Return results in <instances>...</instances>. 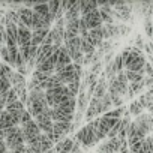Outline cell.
Wrapping results in <instances>:
<instances>
[{"mask_svg": "<svg viewBox=\"0 0 153 153\" xmlns=\"http://www.w3.org/2000/svg\"><path fill=\"white\" fill-rule=\"evenodd\" d=\"M144 65H146V57L143 56L141 50L131 47L129 56L123 62V69L131 71V72H140V71H144Z\"/></svg>", "mask_w": 153, "mask_h": 153, "instance_id": "cell-1", "label": "cell"}, {"mask_svg": "<svg viewBox=\"0 0 153 153\" xmlns=\"http://www.w3.org/2000/svg\"><path fill=\"white\" fill-rule=\"evenodd\" d=\"M20 129H21V135H23L24 144H27L29 141H32V140H35L36 137L41 135V131H39V128H38V125H36L35 120H30V122L21 125Z\"/></svg>", "mask_w": 153, "mask_h": 153, "instance_id": "cell-2", "label": "cell"}, {"mask_svg": "<svg viewBox=\"0 0 153 153\" xmlns=\"http://www.w3.org/2000/svg\"><path fill=\"white\" fill-rule=\"evenodd\" d=\"M74 131H75L74 123H65V122H54L53 123V132L59 140L66 138V135L69 132H74Z\"/></svg>", "mask_w": 153, "mask_h": 153, "instance_id": "cell-3", "label": "cell"}, {"mask_svg": "<svg viewBox=\"0 0 153 153\" xmlns=\"http://www.w3.org/2000/svg\"><path fill=\"white\" fill-rule=\"evenodd\" d=\"M18 27V33H17V47H30V42H32V32L23 26L21 23L17 26Z\"/></svg>", "mask_w": 153, "mask_h": 153, "instance_id": "cell-4", "label": "cell"}, {"mask_svg": "<svg viewBox=\"0 0 153 153\" xmlns=\"http://www.w3.org/2000/svg\"><path fill=\"white\" fill-rule=\"evenodd\" d=\"M35 122H36V125H38L41 134L53 132V120H51V117H50V110H48L47 113L38 116V117L35 119Z\"/></svg>", "mask_w": 153, "mask_h": 153, "instance_id": "cell-5", "label": "cell"}, {"mask_svg": "<svg viewBox=\"0 0 153 153\" xmlns=\"http://www.w3.org/2000/svg\"><path fill=\"white\" fill-rule=\"evenodd\" d=\"M120 146H122V141L116 137V138H111V140H107L105 143H102L98 147V153H119Z\"/></svg>", "mask_w": 153, "mask_h": 153, "instance_id": "cell-6", "label": "cell"}, {"mask_svg": "<svg viewBox=\"0 0 153 153\" xmlns=\"http://www.w3.org/2000/svg\"><path fill=\"white\" fill-rule=\"evenodd\" d=\"M71 63H72L71 56H69L66 47L62 45V47L59 48V51H57V60H56V68H54V71L62 69V68H65V66H68V65H71Z\"/></svg>", "mask_w": 153, "mask_h": 153, "instance_id": "cell-7", "label": "cell"}, {"mask_svg": "<svg viewBox=\"0 0 153 153\" xmlns=\"http://www.w3.org/2000/svg\"><path fill=\"white\" fill-rule=\"evenodd\" d=\"M17 12H18V15H20V23H21L23 26H26V27L32 32V18H33V11H32V9H29V8L21 6V8H18V9H17Z\"/></svg>", "mask_w": 153, "mask_h": 153, "instance_id": "cell-8", "label": "cell"}, {"mask_svg": "<svg viewBox=\"0 0 153 153\" xmlns=\"http://www.w3.org/2000/svg\"><path fill=\"white\" fill-rule=\"evenodd\" d=\"M86 24H87V29L89 30H93V29H98V27H102V20H101V15H99V11H93L90 12L89 15L83 17Z\"/></svg>", "mask_w": 153, "mask_h": 153, "instance_id": "cell-9", "label": "cell"}, {"mask_svg": "<svg viewBox=\"0 0 153 153\" xmlns=\"http://www.w3.org/2000/svg\"><path fill=\"white\" fill-rule=\"evenodd\" d=\"M119 120H116V119H107V117H104V116H101L99 117V125H98V131L101 132V134H104L105 137H107V134L113 129V126L117 123Z\"/></svg>", "mask_w": 153, "mask_h": 153, "instance_id": "cell-10", "label": "cell"}, {"mask_svg": "<svg viewBox=\"0 0 153 153\" xmlns=\"http://www.w3.org/2000/svg\"><path fill=\"white\" fill-rule=\"evenodd\" d=\"M89 101H90V99L87 98L86 92L80 90L78 96H76V110H75V113L84 114V113H86V110H87V107H89Z\"/></svg>", "mask_w": 153, "mask_h": 153, "instance_id": "cell-11", "label": "cell"}, {"mask_svg": "<svg viewBox=\"0 0 153 153\" xmlns=\"http://www.w3.org/2000/svg\"><path fill=\"white\" fill-rule=\"evenodd\" d=\"M80 39H81V53H83L84 56H87V54H93V53L96 51V47L93 45L92 39L89 38V33L80 36Z\"/></svg>", "mask_w": 153, "mask_h": 153, "instance_id": "cell-12", "label": "cell"}, {"mask_svg": "<svg viewBox=\"0 0 153 153\" xmlns=\"http://www.w3.org/2000/svg\"><path fill=\"white\" fill-rule=\"evenodd\" d=\"M96 9H98V2H92V0H83V2H80V15L81 17H86Z\"/></svg>", "mask_w": 153, "mask_h": 153, "instance_id": "cell-13", "label": "cell"}, {"mask_svg": "<svg viewBox=\"0 0 153 153\" xmlns=\"http://www.w3.org/2000/svg\"><path fill=\"white\" fill-rule=\"evenodd\" d=\"M48 32H50V29H38V30H33V32H32V42H30V45L39 47V45L42 44V41L45 39V36L48 35Z\"/></svg>", "mask_w": 153, "mask_h": 153, "instance_id": "cell-14", "label": "cell"}, {"mask_svg": "<svg viewBox=\"0 0 153 153\" xmlns=\"http://www.w3.org/2000/svg\"><path fill=\"white\" fill-rule=\"evenodd\" d=\"M72 138L66 137L63 140H60L57 144H54V150L56 153H71V149H72Z\"/></svg>", "mask_w": 153, "mask_h": 153, "instance_id": "cell-15", "label": "cell"}, {"mask_svg": "<svg viewBox=\"0 0 153 153\" xmlns=\"http://www.w3.org/2000/svg\"><path fill=\"white\" fill-rule=\"evenodd\" d=\"M81 15H80V2H75L72 6H69V9L65 12L63 18L65 21H71V20H78Z\"/></svg>", "mask_w": 153, "mask_h": 153, "instance_id": "cell-16", "label": "cell"}, {"mask_svg": "<svg viewBox=\"0 0 153 153\" xmlns=\"http://www.w3.org/2000/svg\"><path fill=\"white\" fill-rule=\"evenodd\" d=\"M105 95H107V80H105V76L102 75L101 78L98 80L96 89H95V92H93V98H96V99H102Z\"/></svg>", "mask_w": 153, "mask_h": 153, "instance_id": "cell-17", "label": "cell"}, {"mask_svg": "<svg viewBox=\"0 0 153 153\" xmlns=\"http://www.w3.org/2000/svg\"><path fill=\"white\" fill-rule=\"evenodd\" d=\"M104 26V24H102ZM89 38L92 39L93 45L98 48L101 47V44L104 42V33H102V27H98V29H93V30H89Z\"/></svg>", "mask_w": 153, "mask_h": 153, "instance_id": "cell-18", "label": "cell"}, {"mask_svg": "<svg viewBox=\"0 0 153 153\" xmlns=\"http://www.w3.org/2000/svg\"><path fill=\"white\" fill-rule=\"evenodd\" d=\"M125 75L128 78V83H141L144 80V71H140V72H131V71H125Z\"/></svg>", "mask_w": 153, "mask_h": 153, "instance_id": "cell-19", "label": "cell"}, {"mask_svg": "<svg viewBox=\"0 0 153 153\" xmlns=\"http://www.w3.org/2000/svg\"><path fill=\"white\" fill-rule=\"evenodd\" d=\"M125 114V107H120V108H114V110H110L107 111L105 114H102L104 117L107 119H116V120H120Z\"/></svg>", "mask_w": 153, "mask_h": 153, "instance_id": "cell-20", "label": "cell"}, {"mask_svg": "<svg viewBox=\"0 0 153 153\" xmlns=\"http://www.w3.org/2000/svg\"><path fill=\"white\" fill-rule=\"evenodd\" d=\"M32 11L41 17H50V12H48V5L47 3H35Z\"/></svg>", "mask_w": 153, "mask_h": 153, "instance_id": "cell-21", "label": "cell"}, {"mask_svg": "<svg viewBox=\"0 0 153 153\" xmlns=\"http://www.w3.org/2000/svg\"><path fill=\"white\" fill-rule=\"evenodd\" d=\"M111 65H113V72L117 75L119 72H122L123 71V59H122V56L120 54H117V56H114V59L111 60Z\"/></svg>", "mask_w": 153, "mask_h": 153, "instance_id": "cell-22", "label": "cell"}, {"mask_svg": "<svg viewBox=\"0 0 153 153\" xmlns=\"http://www.w3.org/2000/svg\"><path fill=\"white\" fill-rule=\"evenodd\" d=\"M51 149H54V143L50 141L45 134H41V153H45Z\"/></svg>", "mask_w": 153, "mask_h": 153, "instance_id": "cell-23", "label": "cell"}, {"mask_svg": "<svg viewBox=\"0 0 153 153\" xmlns=\"http://www.w3.org/2000/svg\"><path fill=\"white\" fill-rule=\"evenodd\" d=\"M24 110H26V107H24V104H21L20 101H17V102H14V104L5 107V111H6V113H23Z\"/></svg>", "mask_w": 153, "mask_h": 153, "instance_id": "cell-24", "label": "cell"}, {"mask_svg": "<svg viewBox=\"0 0 153 153\" xmlns=\"http://www.w3.org/2000/svg\"><path fill=\"white\" fill-rule=\"evenodd\" d=\"M47 5H48V12H50V17H51L53 23H54L56 15H57V11L60 9V2H59V0H54V2H48Z\"/></svg>", "mask_w": 153, "mask_h": 153, "instance_id": "cell-25", "label": "cell"}, {"mask_svg": "<svg viewBox=\"0 0 153 153\" xmlns=\"http://www.w3.org/2000/svg\"><path fill=\"white\" fill-rule=\"evenodd\" d=\"M2 96H3V99H5V105H11V104H14V102L18 101V96H17V93H15L14 89L8 90V92H6L5 95H2Z\"/></svg>", "mask_w": 153, "mask_h": 153, "instance_id": "cell-26", "label": "cell"}, {"mask_svg": "<svg viewBox=\"0 0 153 153\" xmlns=\"http://www.w3.org/2000/svg\"><path fill=\"white\" fill-rule=\"evenodd\" d=\"M143 107H141V104L138 102V101H134L132 104H131V107H129V110H128V113L129 114H132V116H140V114H143Z\"/></svg>", "mask_w": 153, "mask_h": 153, "instance_id": "cell-27", "label": "cell"}, {"mask_svg": "<svg viewBox=\"0 0 153 153\" xmlns=\"http://www.w3.org/2000/svg\"><path fill=\"white\" fill-rule=\"evenodd\" d=\"M80 86H81V81H80V83H78V81H74V83H69L66 87H68L69 93L76 98V96H78V93H80Z\"/></svg>", "mask_w": 153, "mask_h": 153, "instance_id": "cell-28", "label": "cell"}, {"mask_svg": "<svg viewBox=\"0 0 153 153\" xmlns=\"http://www.w3.org/2000/svg\"><path fill=\"white\" fill-rule=\"evenodd\" d=\"M12 89V84H11V81L9 80H6V78H0V96L2 95H5L8 90H11Z\"/></svg>", "mask_w": 153, "mask_h": 153, "instance_id": "cell-29", "label": "cell"}, {"mask_svg": "<svg viewBox=\"0 0 153 153\" xmlns=\"http://www.w3.org/2000/svg\"><path fill=\"white\" fill-rule=\"evenodd\" d=\"M48 76H50V75H47V74H44V72H41V71H36V69L32 72V78H35V80L39 81V83H44Z\"/></svg>", "mask_w": 153, "mask_h": 153, "instance_id": "cell-30", "label": "cell"}, {"mask_svg": "<svg viewBox=\"0 0 153 153\" xmlns=\"http://www.w3.org/2000/svg\"><path fill=\"white\" fill-rule=\"evenodd\" d=\"M0 57H2L3 63H6V65L9 66V63H11V57H9V51H8V47H6V45L2 47V50H0Z\"/></svg>", "mask_w": 153, "mask_h": 153, "instance_id": "cell-31", "label": "cell"}, {"mask_svg": "<svg viewBox=\"0 0 153 153\" xmlns=\"http://www.w3.org/2000/svg\"><path fill=\"white\" fill-rule=\"evenodd\" d=\"M144 30H146V35L149 38L153 36V24L150 21V18H146V23H144Z\"/></svg>", "mask_w": 153, "mask_h": 153, "instance_id": "cell-32", "label": "cell"}, {"mask_svg": "<svg viewBox=\"0 0 153 153\" xmlns=\"http://www.w3.org/2000/svg\"><path fill=\"white\" fill-rule=\"evenodd\" d=\"M102 65H104L102 62H96V63H93L89 72H90V74H93V75H98V74L101 72V69H102Z\"/></svg>", "mask_w": 153, "mask_h": 153, "instance_id": "cell-33", "label": "cell"}, {"mask_svg": "<svg viewBox=\"0 0 153 153\" xmlns=\"http://www.w3.org/2000/svg\"><path fill=\"white\" fill-rule=\"evenodd\" d=\"M144 74H147V76H150V78H153V66L152 63H147L144 65Z\"/></svg>", "mask_w": 153, "mask_h": 153, "instance_id": "cell-34", "label": "cell"}, {"mask_svg": "<svg viewBox=\"0 0 153 153\" xmlns=\"http://www.w3.org/2000/svg\"><path fill=\"white\" fill-rule=\"evenodd\" d=\"M30 120H33V119H32V116L24 110V111H23V114H21V123H20V126H21V125H24V123H27V122H30Z\"/></svg>", "mask_w": 153, "mask_h": 153, "instance_id": "cell-35", "label": "cell"}, {"mask_svg": "<svg viewBox=\"0 0 153 153\" xmlns=\"http://www.w3.org/2000/svg\"><path fill=\"white\" fill-rule=\"evenodd\" d=\"M135 48H138V50H141V48H144V42H143V39H141V36H138L137 38V47Z\"/></svg>", "mask_w": 153, "mask_h": 153, "instance_id": "cell-36", "label": "cell"}, {"mask_svg": "<svg viewBox=\"0 0 153 153\" xmlns=\"http://www.w3.org/2000/svg\"><path fill=\"white\" fill-rule=\"evenodd\" d=\"M5 99H3V96H0V111H3L5 110Z\"/></svg>", "mask_w": 153, "mask_h": 153, "instance_id": "cell-37", "label": "cell"}, {"mask_svg": "<svg viewBox=\"0 0 153 153\" xmlns=\"http://www.w3.org/2000/svg\"><path fill=\"white\" fill-rule=\"evenodd\" d=\"M5 15H3V11H0V21H2V18H3Z\"/></svg>", "mask_w": 153, "mask_h": 153, "instance_id": "cell-38", "label": "cell"}, {"mask_svg": "<svg viewBox=\"0 0 153 153\" xmlns=\"http://www.w3.org/2000/svg\"><path fill=\"white\" fill-rule=\"evenodd\" d=\"M6 153H12V152H9V150H8V152H6Z\"/></svg>", "mask_w": 153, "mask_h": 153, "instance_id": "cell-39", "label": "cell"}]
</instances>
